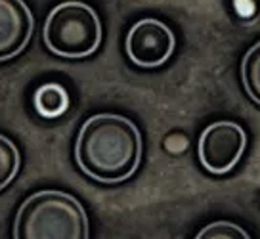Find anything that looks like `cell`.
<instances>
[{
	"mask_svg": "<svg viewBox=\"0 0 260 239\" xmlns=\"http://www.w3.org/2000/svg\"><path fill=\"white\" fill-rule=\"evenodd\" d=\"M35 111L44 119H57L69 109V94L61 84L46 83L39 86L32 96Z\"/></svg>",
	"mask_w": 260,
	"mask_h": 239,
	"instance_id": "7",
	"label": "cell"
},
{
	"mask_svg": "<svg viewBox=\"0 0 260 239\" xmlns=\"http://www.w3.org/2000/svg\"><path fill=\"white\" fill-rule=\"evenodd\" d=\"M124 50L128 59L140 69H157L165 65L176 50V37L167 23L155 17L140 19L130 27Z\"/></svg>",
	"mask_w": 260,
	"mask_h": 239,
	"instance_id": "5",
	"label": "cell"
},
{
	"mask_svg": "<svg viewBox=\"0 0 260 239\" xmlns=\"http://www.w3.org/2000/svg\"><path fill=\"white\" fill-rule=\"evenodd\" d=\"M102 37L104 29L96 10L79 0H67L52 8L42 29L46 48L69 59L92 56L100 48Z\"/></svg>",
	"mask_w": 260,
	"mask_h": 239,
	"instance_id": "3",
	"label": "cell"
},
{
	"mask_svg": "<svg viewBox=\"0 0 260 239\" xmlns=\"http://www.w3.org/2000/svg\"><path fill=\"white\" fill-rule=\"evenodd\" d=\"M142 134L128 117L98 113L82 123L75 140V161L100 184H119L138 170Z\"/></svg>",
	"mask_w": 260,
	"mask_h": 239,
	"instance_id": "1",
	"label": "cell"
},
{
	"mask_svg": "<svg viewBox=\"0 0 260 239\" xmlns=\"http://www.w3.org/2000/svg\"><path fill=\"white\" fill-rule=\"evenodd\" d=\"M247 148V132L236 121H216L209 124L197 142V157L212 176L232 173Z\"/></svg>",
	"mask_w": 260,
	"mask_h": 239,
	"instance_id": "4",
	"label": "cell"
},
{
	"mask_svg": "<svg viewBox=\"0 0 260 239\" xmlns=\"http://www.w3.org/2000/svg\"><path fill=\"white\" fill-rule=\"evenodd\" d=\"M88 216L69 193L42 190L23 201L16 215L17 239H86Z\"/></svg>",
	"mask_w": 260,
	"mask_h": 239,
	"instance_id": "2",
	"label": "cell"
},
{
	"mask_svg": "<svg viewBox=\"0 0 260 239\" xmlns=\"http://www.w3.org/2000/svg\"><path fill=\"white\" fill-rule=\"evenodd\" d=\"M35 21L25 0H0V61L16 58L31 41Z\"/></svg>",
	"mask_w": 260,
	"mask_h": 239,
	"instance_id": "6",
	"label": "cell"
},
{
	"mask_svg": "<svg viewBox=\"0 0 260 239\" xmlns=\"http://www.w3.org/2000/svg\"><path fill=\"white\" fill-rule=\"evenodd\" d=\"M249 239V231H245L241 226H237L234 222L228 220H220V222H212L209 226H205L203 230L197 233V239Z\"/></svg>",
	"mask_w": 260,
	"mask_h": 239,
	"instance_id": "10",
	"label": "cell"
},
{
	"mask_svg": "<svg viewBox=\"0 0 260 239\" xmlns=\"http://www.w3.org/2000/svg\"><path fill=\"white\" fill-rule=\"evenodd\" d=\"M241 83L247 96L260 108V41L254 42L241 59Z\"/></svg>",
	"mask_w": 260,
	"mask_h": 239,
	"instance_id": "8",
	"label": "cell"
},
{
	"mask_svg": "<svg viewBox=\"0 0 260 239\" xmlns=\"http://www.w3.org/2000/svg\"><path fill=\"white\" fill-rule=\"evenodd\" d=\"M19 165H21L19 149L8 136L0 134V191L16 178Z\"/></svg>",
	"mask_w": 260,
	"mask_h": 239,
	"instance_id": "9",
	"label": "cell"
}]
</instances>
